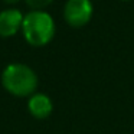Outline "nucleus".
Here are the masks:
<instances>
[{"label": "nucleus", "instance_id": "2", "mask_svg": "<svg viewBox=\"0 0 134 134\" xmlns=\"http://www.w3.org/2000/svg\"><path fill=\"white\" fill-rule=\"evenodd\" d=\"M22 30L27 43L43 46L55 35V23L49 13L43 10H32L25 15Z\"/></svg>", "mask_w": 134, "mask_h": 134}, {"label": "nucleus", "instance_id": "6", "mask_svg": "<svg viewBox=\"0 0 134 134\" xmlns=\"http://www.w3.org/2000/svg\"><path fill=\"white\" fill-rule=\"evenodd\" d=\"M26 4L29 7H32L33 10H43L45 7H48L53 0H25Z\"/></svg>", "mask_w": 134, "mask_h": 134}, {"label": "nucleus", "instance_id": "5", "mask_svg": "<svg viewBox=\"0 0 134 134\" xmlns=\"http://www.w3.org/2000/svg\"><path fill=\"white\" fill-rule=\"evenodd\" d=\"M27 108H29V113L35 118L45 120L51 115V113L53 110V104L46 94L38 92L30 95L29 101H27Z\"/></svg>", "mask_w": 134, "mask_h": 134}, {"label": "nucleus", "instance_id": "1", "mask_svg": "<svg viewBox=\"0 0 134 134\" xmlns=\"http://www.w3.org/2000/svg\"><path fill=\"white\" fill-rule=\"evenodd\" d=\"M2 84L7 92L15 97L33 95L38 87V75L30 66L15 62L3 69Z\"/></svg>", "mask_w": 134, "mask_h": 134}, {"label": "nucleus", "instance_id": "7", "mask_svg": "<svg viewBox=\"0 0 134 134\" xmlns=\"http://www.w3.org/2000/svg\"><path fill=\"white\" fill-rule=\"evenodd\" d=\"M6 3H9V4H13V3H18L19 0H4Z\"/></svg>", "mask_w": 134, "mask_h": 134}, {"label": "nucleus", "instance_id": "4", "mask_svg": "<svg viewBox=\"0 0 134 134\" xmlns=\"http://www.w3.org/2000/svg\"><path fill=\"white\" fill-rule=\"evenodd\" d=\"M22 12L19 9L10 7L0 12V36L2 38H9L13 36L23 25Z\"/></svg>", "mask_w": 134, "mask_h": 134}, {"label": "nucleus", "instance_id": "3", "mask_svg": "<svg viewBox=\"0 0 134 134\" xmlns=\"http://www.w3.org/2000/svg\"><path fill=\"white\" fill-rule=\"evenodd\" d=\"M94 7L91 0H68L64 7V18L72 27H82L92 18Z\"/></svg>", "mask_w": 134, "mask_h": 134}]
</instances>
